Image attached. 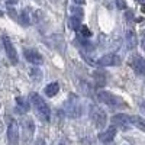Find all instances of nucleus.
I'll use <instances>...</instances> for the list:
<instances>
[{"instance_id": "11", "label": "nucleus", "mask_w": 145, "mask_h": 145, "mask_svg": "<svg viewBox=\"0 0 145 145\" xmlns=\"http://www.w3.org/2000/svg\"><path fill=\"white\" fill-rule=\"evenodd\" d=\"M116 137V128L115 126H109L105 132H102V134L99 135V139L105 144H109L110 141H113V138Z\"/></svg>"}, {"instance_id": "15", "label": "nucleus", "mask_w": 145, "mask_h": 145, "mask_svg": "<svg viewBox=\"0 0 145 145\" xmlns=\"http://www.w3.org/2000/svg\"><path fill=\"white\" fill-rule=\"evenodd\" d=\"M58 90H59L58 83H51L45 87V94L48 96V97H52V96H55L58 93Z\"/></svg>"}, {"instance_id": "2", "label": "nucleus", "mask_w": 145, "mask_h": 145, "mask_svg": "<svg viewBox=\"0 0 145 145\" xmlns=\"http://www.w3.org/2000/svg\"><path fill=\"white\" fill-rule=\"evenodd\" d=\"M90 119H91V122L96 128H105L106 126V122H107V118H106V113L103 109L97 107V106H91L90 109Z\"/></svg>"}, {"instance_id": "12", "label": "nucleus", "mask_w": 145, "mask_h": 145, "mask_svg": "<svg viewBox=\"0 0 145 145\" xmlns=\"http://www.w3.org/2000/svg\"><path fill=\"white\" fill-rule=\"evenodd\" d=\"M33 122L32 119H26L25 122H23V131H25V139H31L32 135H33Z\"/></svg>"}, {"instance_id": "8", "label": "nucleus", "mask_w": 145, "mask_h": 145, "mask_svg": "<svg viewBox=\"0 0 145 145\" xmlns=\"http://www.w3.org/2000/svg\"><path fill=\"white\" fill-rule=\"evenodd\" d=\"M23 55H25V58L28 59L31 64H35V65H39L44 61L42 55L38 51H35V50H25V51H23Z\"/></svg>"}, {"instance_id": "10", "label": "nucleus", "mask_w": 145, "mask_h": 145, "mask_svg": "<svg viewBox=\"0 0 145 145\" xmlns=\"http://www.w3.org/2000/svg\"><path fill=\"white\" fill-rule=\"evenodd\" d=\"M132 68L135 70L137 74H141V76H145V58L142 57H135L132 59Z\"/></svg>"}, {"instance_id": "14", "label": "nucleus", "mask_w": 145, "mask_h": 145, "mask_svg": "<svg viewBox=\"0 0 145 145\" xmlns=\"http://www.w3.org/2000/svg\"><path fill=\"white\" fill-rule=\"evenodd\" d=\"M131 123L135 125L138 129H141V131L145 132V118H141V116H131Z\"/></svg>"}, {"instance_id": "21", "label": "nucleus", "mask_w": 145, "mask_h": 145, "mask_svg": "<svg viewBox=\"0 0 145 145\" xmlns=\"http://www.w3.org/2000/svg\"><path fill=\"white\" fill-rule=\"evenodd\" d=\"M80 32H81V35H83V36H86V38H90V36H91V32H90V31H89V28H86V26H81Z\"/></svg>"}, {"instance_id": "3", "label": "nucleus", "mask_w": 145, "mask_h": 145, "mask_svg": "<svg viewBox=\"0 0 145 145\" xmlns=\"http://www.w3.org/2000/svg\"><path fill=\"white\" fill-rule=\"evenodd\" d=\"M65 112L70 118H78L81 115V105L76 96H70V100L65 103Z\"/></svg>"}, {"instance_id": "17", "label": "nucleus", "mask_w": 145, "mask_h": 145, "mask_svg": "<svg viewBox=\"0 0 145 145\" xmlns=\"http://www.w3.org/2000/svg\"><path fill=\"white\" fill-rule=\"evenodd\" d=\"M68 25L72 31H80L81 29V23H80V19L76 18V16H71L70 18V22H68Z\"/></svg>"}, {"instance_id": "16", "label": "nucleus", "mask_w": 145, "mask_h": 145, "mask_svg": "<svg viewBox=\"0 0 145 145\" xmlns=\"http://www.w3.org/2000/svg\"><path fill=\"white\" fill-rule=\"evenodd\" d=\"M126 44L129 48H135L137 46V35L134 31H128L126 33Z\"/></svg>"}, {"instance_id": "27", "label": "nucleus", "mask_w": 145, "mask_h": 145, "mask_svg": "<svg viewBox=\"0 0 145 145\" xmlns=\"http://www.w3.org/2000/svg\"><path fill=\"white\" fill-rule=\"evenodd\" d=\"M0 16H3V12L2 10H0Z\"/></svg>"}, {"instance_id": "5", "label": "nucleus", "mask_w": 145, "mask_h": 145, "mask_svg": "<svg viewBox=\"0 0 145 145\" xmlns=\"http://www.w3.org/2000/svg\"><path fill=\"white\" fill-rule=\"evenodd\" d=\"M96 64L100 67H116L120 65V57L116 54H106L102 58H99Z\"/></svg>"}, {"instance_id": "9", "label": "nucleus", "mask_w": 145, "mask_h": 145, "mask_svg": "<svg viewBox=\"0 0 145 145\" xmlns=\"http://www.w3.org/2000/svg\"><path fill=\"white\" fill-rule=\"evenodd\" d=\"M112 122H113V125L122 128V129H128L129 125H131V116L123 115V113H119V115H115L112 118Z\"/></svg>"}, {"instance_id": "4", "label": "nucleus", "mask_w": 145, "mask_h": 145, "mask_svg": "<svg viewBox=\"0 0 145 145\" xmlns=\"http://www.w3.org/2000/svg\"><path fill=\"white\" fill-rule=\"evenodd\" d=\"M7 141L9 145H19V126L16 120H10L7 126Z\"/></svg>"}, {"instance_id": "20", "label": "nucleus", "mask_w": 145, "mask_h": 145, "mask_svg": "<svg viewBox=\"0 0 145 145\" xmlns=\"http://www.w3.org/2000/svg\"><path fill=\"white\" fill-rule=\"evenodd\" d=\"M71 13H72V16H76V18H78V19L84 15V13H83V10H81L80 7H76V6H72V7H71Z\"/></svg>"}, {"instance_id": "22", "label": "nucleus", "mask_w": 145, "mask_h": 145, "mask_svg": "<svg viewBox=\"0 0 145 145\" xmlns=\"http://www.w3.org/2000/svg\"><path fill=\"white\" fill-rule=\"evenodd\" d=\"M115 3H116V7H118V9H120V10L126 9V3H125V0H115Z\"/></svg>"}, {"instance_id": "25", "label": "nucleus", "mask_w": 145, "mask_h": 145, "mask_svg": "<svg viewBox=\"0 0 145 145\" xmlns=\"http://www.w3.org/2000/svg\"><path fill=\"white\" fill-rule=\"evenodd\" d=\"M142 48L145 50V33H144V36H142Z\"/></svg>"}, {"instance_id": "13", "label": "nucleus", "mask_w": 145, "mask_h": 145, "mask_svg": "<svg viewBox=\"0 0 145 145\" xmlns=\"http://www.w3.org/2000/svg\"><path fill=\"white\" fill-rule=\"evenodd\" d=\"M16 105H18V112L19 113H26L29 110V103L25 97H16Z\"/></svg>"}, {"instance_id": "6", "label": "nucleus", "mask_w": 145, "mask_h": 145, "mask_svg": "<svg viewBox=\"0 0 145 145\" xmlns=\"http://www.w3.org/2000/svg\"><path fill=\"white\" fill-rule=\"evenodd\" d=\"M97 99H99L102 103L107 105V106H118L119 103H122L118 96H115V94H112V93H109V91H105V90L97 93Z\"/></svg>"}, {"instance_id": "7", "label": "nucleus", "mask_w": 145, "mask_h": 145, "mask_svg": "<svg viewBox=\"0 0 145 145\" xmlns=\"http://www.w3.org/2000/svg\"><path fill=\"white\" fill-rule=\"evenodd\" d=\"M2 41H3L5 51H6V54H7L9 59L12 61V64H18V52H16V50H15L13 44H12V41L7 38V36H3Z\"/></svg>"}, {"instance_id": "19", "label": "nucleus", "mask_w": 145, "mask_h": 145, "mask_svg": "<svg viewBox=\"0 0 145 145\" xmlns=\"http://www.w3.org/2000/svg\"><path fill=\"white\" fill-rule=\"evenodd\" d=\"M20 23H22V25H29V23H31L29 15H28L26 10H22L20 12Z\"/></svg>"}, {"instance_id": "18", "label": "nucleus", "mask_w": 145, "mask_h": 145, "mask_svg": "<svg viewBox=\"0 0 145 145\" xmlns=\"http://www.w3.org/2000/svg\"><path fill=\"white\" fill-rule=\"evenodd\" d=\"M94 80H96V84H100V86H105V81H106V78H105V74L103 72H94Z\"/></svg>"}, {"instance_id": "23", "label": "nucleus", "mask_w": 145, "mask_h": 145, "mask_svg": "<svg viewBox=\"0 0 145 145\" xmlns=\"http://www.w3.org/2000/svg\"><path fill=\"white\" fill-rule=\"evenodd\" d=\"M31 74H32V78H33V80H41V71L32 70V71H31Z\"/></svg>"}, {"instance_id": "26", "label": "nucleus", "mask_w": 145, "mask_h": 145, "mask_svg": "<svg viewBox=\"0 0 145 145\" xmlns=\"http://www.w3.org/2000/svg\"><path fill=\"white\" fill-rule=\"evenodd\" d=\"M138 2H141V3H145V0H138Z\"/></svg>"}, {"instance_id": "24", "label": "nucleus", "mask_w": 145, "mask_h": 145, "mask_svg": "<svg viewBox=\"0 0 145 145\" xmlns=\"http://www.w3.org/2000/svg\"><path fill=\"white\" fill-rule=\"evenodd\" d=\"M72 2H74V3H77V5H83L84 2H86V0H72Z\"/></svg>"}, {"instance_id": "1", "label": "nucleus", "mask_w": 145, "mask_h": 145, "mask_svg": "<svg viewBox=\"0 0 145 145\" xmlns=\"http://www.w3.org/2000/svg\"><path fill=\"white\" fill-rule=\"evenodd\" d=\"M31 102L35 107L38 116L44 120V122H50V118H51V110H50V106L46 105V102L41 97L38 93H32L31 94Z\"/></svg>"}]
</instances>
